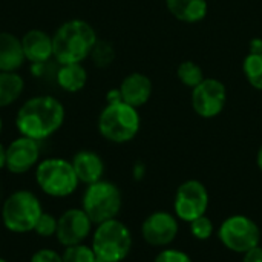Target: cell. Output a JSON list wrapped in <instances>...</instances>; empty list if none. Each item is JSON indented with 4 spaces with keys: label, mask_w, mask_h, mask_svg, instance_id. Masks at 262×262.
Segmentation results:
<instances>
[{
    "label": "cell",
    "mask_w": 262,
    "mask_h": 262,
    "mask_svg": "<svg viewBox=\"0 0 262 262\" xmlns=\"http://www.w3.org/2000/svg\"><path fill=\"white\" fill-rule=\"evenodd\" d=\"M154 262H193L192 258L180 250V249H167L164 247L161 252H158V255L155 256Z\"/></svg>",
    "instance_id": "obj_27"
},
{
    "label": "cell",
    "mask_w": 262,
    "mask_h": 262,
    "mask_svg": "<svg viewBox=\"0 0 262 262\" xmlns=\"http://www.w3.org/2000/svg\"><path fill=\"white\" fill-rule=\"evenodd\" d=\"M140 114L137 107L124 101L107 104L98 117V130L107 141L121 144L134 140L140 130Z\"/></svg>",
    "instance_id": "obj_4"
},
{
    "label": "cell",
    "mask_w": 262,
    "mask_h": 262,
    "mask_svg": "<svg viewBox=\"0 0 262 262\" xmlns=\"http://www.w3.org/2000/svg\"><path fill=\"white\" fill-rule=\"evenodd\" d=\"M0 262H6V261H5V259H3V258H0Z\"/></svg>",
    "instance_id": "obj_35"
},
{
    "label": "cell",
    "mask_w": 262,
    "mask_h": 262,
    "mask_svg": "<svg viewBox=\"0 0 262 262\" xmlns=\"http://www.w3.org/2000/svg\"><path fill=\"white\" fill-rule=\"evenodd\" d=\"M91 57H92V61H94L95 66L106 68L114 61L115 51H114L111 43L103 41V40H97V43H95V46H94V49L91 52Z\"/></svg>",
    "instance_id": "obj_24"
},
{
    "label": "cell",
    "mask_w": 262,
    "mask_h": 262,
    "mask_svg": "<svg viewBox=\"0 0 262 262\" xmlns=\"http://www.w3.org/2000/svg\"><path fill=\"white\" fill-rule=\"evenodd\" d=\"M120 92L126 104L132 107H140L146 104L152 95V81L147 75L134 72V74H129L121 81Z\"/></svg>",
    "instance_id": "obj_15"
},
{
    "label": "cell",
    "mask_w": 262,
    "mask_h": 262,
    "mask_svg": "<svg viewBox=\"0 0 262 262\" xmlns=\"http://www.w3.org/2000/svg\"><path fill=\"white\" fill-rule=\"evenodd\" d=\"M0 132H2V118H0Z\"/></svg>",
    "instance_id": "obj_34"
},
{
    "label": "cell",
    "mask_w": 262,
    "mask_h": 262,
    "mask_svg": "<svg viewBox=\"0 0 262 262\" xmlns=\"http://www.w3.org/2000/svg\"><path fill=\"white\" fill-rule=\"evenodd\" d=\"M61 256H63V262H97V256L92 247L84 244L66 247Z\"/></svg>",
    "instance_id": "obj_23"
},
{
    "label": "cell",
    "mask_w": 262,
    "mask_h": 262,
    "mask_svg": "<svg viewBox=\"0 0 262 262\" xmlns=\"http://www.w3.org/2000/svg\"><path fill=\"white\" fill-rule=\"evenodd\" d=\"M170 14L184 23H198L207 15L209 5L206 0H166Z\"/></svg>",
    "instance_id": "obj_18"
},
{
    "label": "cell",
    "mask_w": 262,
    "mask_h": 262,
    "mask_svg": "<svg viewBox=\"0 0 262 262\" xmlns=\"http://www.w3.org/2000/svg\"><path fill=\"white\" fill-rule=\"evenodd\" d=\"M249 49H250V54H262V38L255 37L253 40H250Z\"/></svg>",
    "instance_id": "obj_31"
},
{
    "label": "cell",
    "mask_w": 262,
    "mask_h": 262,
    "mask_svg": "<svg viewBox=\"0 0 262 262\" xmlns=\"http://www.w3.org/2000/svg\"><path fill=\"white\" fill-rule=\"evenodd\" d=\"M31 262H63V256L51 249H41L35 252L31 258Z\"/></svg>",
    "instance_id": "obj_28"
},
{
    "label": "cell",
    "mask_w": 262,
    "mask_h": 262,
    "mask_svg": "<svg viewBox=\"0 0 262 262\" xmlns=\"http://www.w3.org/2000/svg\"><path fill=\"white\" fill-rule=\"evenodd\" d=\"M57 218H54L51 213H41V216L38 218L34 232L40 236H52L57 232Z\"/></svg>",
    "instance_id": "obj_26"
},
{
    "label": "cell",
    "mask_w": 262,
    "mask_h": 262,
    "mask_svg": "<svg viewBox=\"0 0 262 262\" xmlns=\"http://www.w3.org/2000/svg\"><path fill=\"white\" fill-rule=\"evenodd\" d=\"M180 233V220L175 213L158 210L150 213L141 224V236L152 247L170 246Z\"/></svg>",
    "instance_id": "obj_11"
},
{
    "label": "cell",
    "mask_w": 262,
    "mask_h": 262,
    "mask_svg": "<svg viewBox=\"0 0 262 262\" xmlns=\"http://www.w3.org/2000/svg\"><path fill=\"white\" fill-rule=\"evenodd\" d=\"M91 247L97 256V262L124 261L132 249L130 230L117 218L97 224Z\"/></svg>",
    "instance_id": "obj_3"
},
{
    "label": "cell",
    "mask_w": 262,
    "mask_h": 262,
    "mask_svg": "<svg viewBox=\"0 0 262 262\" xmlns=\"http://www.w3.org/2000/svg\"><path fill=\"white\" fill-rule=\"evenodd\" d=\"M220 243L230 252L246 255L261 243V229L246 215H232L218 227Z\"/></svg>",
    "instance_id": "obj_8"
},
{
    "label": "cell",
    "mask_w": 262,
    "mask_h": 262,
    "mask_svg": "<svg viewBox=\"0 0 262 262\" xmlns=\"http://www.w3.org/2000/svg\"><path fill=\"white\" fill-rule=\"evenodd\" d=\"M81 209L94 224L115 220L121 210V192L114 183L100 180L88 186Z\"/></svg>",
    "instance_id": "obj_7"
},
{
    "label": "cell",
    "mask_w": 262,
    "mask_h": 262,
    "mask_svg": "<svg viewBox=\"0 0 262 262\" xmlns=\"http://www.w3.org/2000/svg\"><path fill=\"white\" fill-rule=\"evenodd\" d=\"M25 88L23 78L17 72L0 71V107L9 106L18 100Z\"/></svg>",
    "instance_id": "obj_20"
},
{
    "label": "cell",
    "mask_w": 262,
    "mask_h": 262,
    "mask_svg": "<svg viewBox=\"0 0 262 262\" xmlns=\"http://www.w3.org/2000/svg\"><path fill=\"white\" fill-rule=\"evenodd\" d=\"M6 167V149L0 144V169Z\"/></svg>",
    "instance_id": "obj_32"
},
{
    "label": "cell",
    "mask_w": 262,
    "mask_h": 262,
    "mask_svg": "<svg viewBox=\"0 0 262 262\" xmlns=\"http://www.w3.org/2000/svg\"><path fill=\"white\" fill-rule=\"evenodd\" d=\"M41 213V204L32 192L17 190L3 203L2 221L9 232L28 233L35 229Z\"/></svg>",
    "instance_id": "obj_5"
},
{
    "label": "cell",
    "mask_w": 262,
    "mask_h": 262,
    "mask_svg": "<svg viewBox=\"0 0 262 262\" xmlns=\"http://www.w3.org/2000/svg\"><path fill=\"white\" fill-rule=\"evenodd\" d=\"M72 167L77 173L80 183L94 184L103 178L104 173V163L101 157L91 150H80L72 158Z\"/></svg>",
    "instance_id": "obj_16"
},
{
    "label": "cell",
    "mask_w": 262,
    "mask_h": 262,
    "mask_svg": "<svg viewBox=\"0 0 262 262\" xmlns=\"http://www.w3.org/2000/svg\"><path fill=\"white\" fill-rule=\"evenodd\" d=\"M243 71L250 86L262 91V54H249L243 63Z\"/></svg>",
    "instance_id": "obj_21"
},
{
    "label": "cell",
    "mask_w": 262,
    "mask_h": 262,
    "mask_svg": "<svg viewBox=\"0 0 262 262\" xmlns=\"http://www.w3.org/2000/svg\"><path fill=\"white\" fill-rule=\"evenodd\" d=\"M64 121L63 104L49 95L29 98L17 112L15 126L23 137L35 141L55 134Z\"/></svg>",
    "instance_id": "obj_1"
},
{
    "label": "cell",
    "mask_w": 262,
    "mask_h": 262,
    "mask_svg": "<svg viewBox=\"0 0 262 262\" xmlns=\"http://www.w3.org/2000/svg\"><path fill=\"white\" fill-rule=\"evenodd\" d=\"M189 224H190V233H192V236L195 239H198V241H207L215 233V224H213V221L207 215H203V216L193 220Z\"/></svg>",
    "instance_id": "obj_25"
},
{
    "label": "cell",
    "mask_w": 262,
    "mask_h": 262,
    "mask_svg": "<svg viewBox=\"0 0 262 262\" xmlns=\"http://www.w3.org/2000/svg\"><path fill=\"white\" fill-rule=\"evenodd\" d=\"M227 103V89L223 81L216 78H204L192 89L193 111L203 118H213L220 115Z\"/></svg>",
    "instance_id": "obj_10"
},
{
    "label": "cell",
    "mask_w": 262,
    "mask_h": 262,
    "mask_svg": "<svg viewBox=\"0 0 262 262\" xmlns=\"http://www.w3.org/2000/svg\"><path fill=\"white\" fill-rule=\"evenodd\" d=\"M92 224L94 223L83 209H69L58 218L55 236L64 247L83 244V241L91 235Z\"/></svg>",
    "instance_id": "obj_12"
},
{
    "label": "cell",
    "mask_w": 262,
    "mask_h": 262,
    "mask_svg": "<svg viewBox=\"0 0 262 262\" xmlns=\"http://www.w3.org/2000/svg\"><path fill=\"white\" fill-rule=\"evenodd\" d=\"M256 166L262 172V144L261 147H259V150H258V154H256Z\"/></svg>",
    "instance_id": "obj_33"
},
{
    "label": "cell",
    "mask_w": 262,
    "mask_h": 262,
    "mask_svg": "<svg viewBox=\"0 0 262 262\" xmlns=\"http://www.w3.org/2000/svg\"><path fill=\"white\" fill-rule=\"evenodd\" d=\"M35 181L46 195L54 198L69 196L80 183L72 163L63 158H48L41 161L35 170Z\"/></svg>",
    "instance_id": "obj_6"
},
{
    "label": "cell",
    "mask_w": 262,
    "mask_h": 262,
    "mask_svg": "<svg viewBox=\"0 0 262 262\" xmlns=\"http://www.w3.org/2000/svg\"><path fill=\"white\" fill-rule=\"evenodd\" d=\"M23 54L25 58L34 64H41L54 57V46L52 37L48 35L45 31L31 29L21 38Z\"/></svg>",
    "instance_id": "obj_14"
},
{
    "label": "cell",
    "mask_w": 262,
    "mask_h": 262,
    "mask_svg": "<svg viewBox=\"0 0 262 262\" xmlns=\"http://www.w3.org/2000/svg\"><path fill=\"white\" fill-rule=\"evenodd\" d=\"M57 81L60 88L66 92H78L84 88L88 81V74L81 63L61 64L60 71L57 72Z\"/></svg>",
    "instance_id": "obj_19"
},
{
    "label": "cell",
    "mask_w": 262,
    "mask_h": 262,
    "mask_svg": "<svg viewBox=\"0 0 262 262\" xmlns=\"http://www.w3.org/2000/svg\"><path fill=\"white\" fill-rule=\"evenodd\" d=\"M38 157V141L21 135L6 147V169L12 173H25L37 164Z\"/></svg>",
    "instance_id": "obj_13"
},
{
    "label": "cell",
    "mask_w": 262,
    "mask_h": 262,
    "mask_svg": "<svg viewBox=\"0 0 262 262\" xmlns=\"http://www.w3.org/2000/svg\"><path fill=\"white\" fill-rule=\"evenodd\" d=\"M243 262H262V247L258 246L253 250L247 252L246 255H243Z\"/></svg>",
    "instance_id": "obj_29"
},
{
    "label": "cell",
    "mask_w": 262,
    "mask_h": 262,
    "mask_svg": "<svg viewBox=\"0 0 262 262\" xmlns=\"http://www.w3.org/2000/svg\"><path fill=\"white\" fill-rule=\"evenodd\" d=\"M209 192L198 180H187L177 189L173 200V213L180 221L192 223L206 215L209 209Z\"/></svg>",
    "instance_id": "obj_9"
},
{
    "label": "cell",
    "mask_w": 262,
    "mask_h": 262,
    "mask_svg": "<svg viewBox=\"0 0 262 262\" xmlns=\"http://www.w3.org/2000/svg\"><path fill=\"white\" fill-rule=\"evenodd\" d=\"M21 40L14 34L0 32V71L15 72L25 61Z\"/></svg>",
    "instance_id": "obj_17"
},
{
    "label": "cell",
    "mask_w": 262,
    "mask_h": 262,
    "mask_svg": "<svg viewBox=\"0 0 262 262\" xmlns=\"http://www.w3.org/2000/svg\"><path fill=\"white\" fill-rule=\"evenodd\" d=\"M106 98H107V104H115V103H121V101H123L120 89H112V91H109L107 95H106Z\"/></svg>",
    "instance_id": "obj_30"
},
{
    "label": "cell",
    "mask_w": 262,
    "mask_h": 262,
    "mask_svg": "<svg viewBox=\"0 0 262 262\" xmlns=\"http://www.w3.org/2000/svg\"><path fill=\"white\" fill-rule=\"evenodd\" d=\"M177 75L180 81L190 89L196 88L204 80V72L201 66H198L193 61H183L177 69Z\"/></svg>",
    "instance_id": "obj_22"
},
{
    "label": "cell",
    "mask_w": 262,
    "mask_h": 262,
    "mask_svg": "<svg viewBox=\"0 0 262 262\" xmlns=\"http://www.w3.org/2000/svg\"><path fill=\"white\" fill-rule=\"evenodd\" d=\"M97 43L94 28L84 20H69L63 23L52 35L54 58L60 64L81 63L91 55Z\"/></svg>",
    "instance_id": "obj_2"
}]
</instances>
